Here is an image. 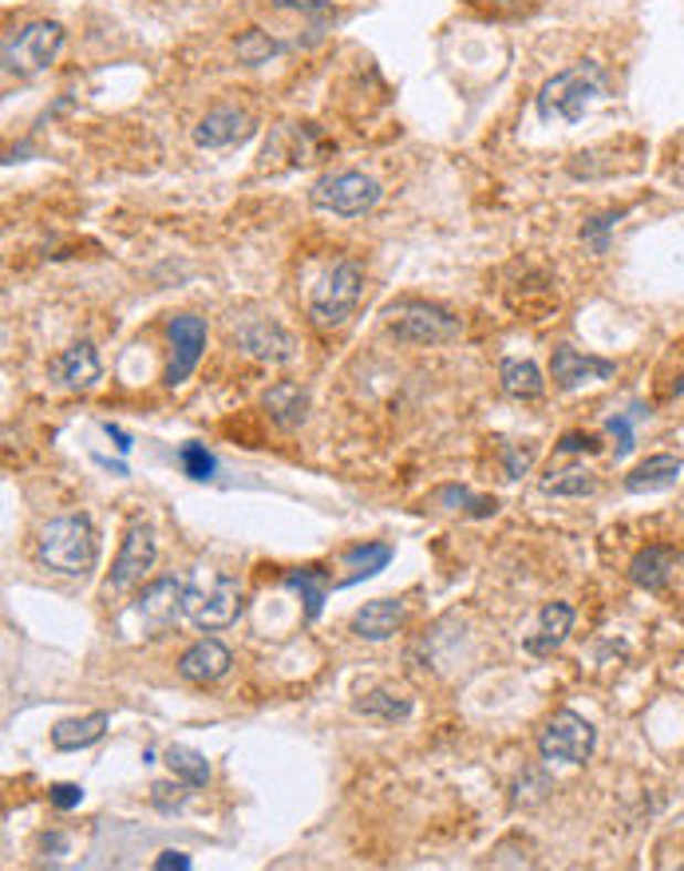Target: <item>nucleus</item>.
<instances>
[{
	"instance_id": "1",
	"label": "nucleus",
	"mask_w": 684,
	"mask_h": 871,
	"mask_svg": "<svg viewBox=\"0 0 684 871\" xmlns=\"http://www.w3.org/2000/svg\"><path fill=\"white\" fill-rule=\"evenodd\" d=\"M601 95H606V67L598 60H581L538 87V119L543 124H581L593 99H601Z\"/></svg>"
},
{
	"instance_id": "2",
	"label": "nucleus",
	"mask_w": 684,
	"mask_h": 871,
	"mask_svg": "<svg viewBox=\"0 0 684 871\" xmlns=\"http://www.w3.org/2000/svg\"><path fill=\"white\" fill-rule=\"evenodd\" d=\"M36 559L56 575H87L99 559V535L87 515H60L40 531Z\"/></svg>"
},
{
	"instance_id": "3",
	"label": "nucleus",
	"mask_w": 684,
	"mask_h": 871,
	"mask_svg": "<svg viewBox=\"0 0 684 871\" xmlns=\"http://www.w3.org/2000/svg\"><path fill=\"white\" fill-rule=\"evenodd\" d=\"M360 294H365V270L352 258H340L333 262L325 277L313 285L309 294V322L317 329H340V325L357 313Z\"/></svg>"
},
{
	"instance_id": "4",
	"label": "nucleus",
	"mask_w": 684,
	"mask_h": 871,
	"mask_svg": "<svg viewBox=\"0 0 684 871\" xmlns=\"http://www.w3.org/2000/svg\"><path fill=\"white\" fill-rule=\"evenodd\" d=\"M388 333L403 345H448L463 333V322L443 305L400 302L388 309Z\"/></svg>"
},
{
	"instance_id": "5",
	"label": "nucleus",
	"mask_w": 684,
	"mask_h": 871,
	"mask_svg": "<svg viewBox=\"0 0 684 871\" xmlns=\"http://www.w3.org/2000/svg\"><path fill=\"white\" fill-rule=\"evenodd\" d=\"M64 40L67 32L60 20H32V24H24V29L4 40V72L20 80L36 76V72H44L60 56Z\"/></svg>"
},
{
	"instance_id": "6",
	"label": "nucleus",
	"mask_w": 684,
	"mask_h": 871,
	"mask_svg": "<svg viewBox=\"0 0 684 871\" xmlns=\"http://www.w3.org/2000/svg\"><path fill=\"white\" fill-rule=\"evenodd\" d=\"M309 199H313V207L325 210V214L360 218L385 199V187L365 171H337V175H325V179L313 182Z\"/></svg>"
},
{
	"instance_id": "7",
	"label": "nucleus",
	"mask_w": 684,
	"mask_h": 871,
	"mask_svg": "<svg viewBox=\"0 0 684 871\" xmlns=\"http://www.w3.org/2000/svg\"><path fill=\"white\" fill-rule=\"evenodd\" d=\"M598 748V730L573 710H558L538 733V753L543 760H562V765H586Z\"/></svg>"
},
{
	"instance_id": "8",
	"label": "nucleus",
	"mask_w": 684,
	"mask_h": 871,
	"mask_svg": "<svg viewBox=\"0 0 684 871\" xmlns=\"http://www.w3.org/2000/svg\"><path fill=\"white\" fill-rule=\"evenodd\" d=\"M187 618L198 630H225L242 618V583L230 575H218L207 590H187Z\"/></svg>"
},
{
	"instance_id": "9",
	"label": "nucleus",
	"mask_w": 684,
	"mask_h": 871,
	"mask_svg": "<svg viewBox=\"0 0 684 871\" xmlns=\"http://www.w3.org/2000/svg\"><path fill=\"white\" fill-rule=\"evenodd\" d=\"M207 322L194 317V313H179V317H170L167 325V337H170V365L162 372L167 380V389H179L182 380H190V372L198 369V360L207 353Z\"/></svg>"
},
{
	"instance_id": "10",
	"label": "nucleus",
	"mask_w": 684,
	"mask_h": 871,
	"mask_svg": "<svg viewBox=\"0 0 684 871\" xmlns=\"http://www.w3.org/2000/svg\"><path fill=\"white\" fill-rule=\"evenodd\" d=\"M155 555H159V539H155V527L147 520H135L123 535V547L115 555L112 567V590H131L135 583H143L150 567H155Z\"/></svg>"
},
{
	"instance_id": "11",
	"label": "nucleus",
	"mask_w": 684,
	"mask_h": 871,
	"mask_svg": "<svg viewBox=\"0 0 684 871\" xmlns=\"http://www.w3.org/2000/svg\"><path fill=\"white\" fill-rule=\"evenodd\" d=\"M234 342L242 345V353H250L253 360L265 365H290L297 357V337L285 325H277L273 317H250L234 329Z\"/></svg>"
},
{
	"instance_id": "12",
	"label": "nucleus",
	"mask_w": 684,
	"mask_h": 871,
	"mask_svg": "<svg viewBox=\"0 0 684 871\" xmlns=\"http://www.w3.org/2000/svg\"><path fill=\"white\" fill-rule=\"evenodd\" d=\"M187 590H190V583H182V578H175V575L155 578V583H147L143 595L135 598V615L159 634V630H167V626H175L187 615Z\"/></svg>"
},
{
	"instance_id": "13",
	"label": "nucleus",
	"mask_w": 684,
	"mask_h": 871,
	"mask_svg": "<svg viewBox=\"0 0 684 871\" xmlns=\"http://www.w3.org/2000/svg\"><path fill=\"white\" fill-rule=\"evenodd\" d=\"M618 372V360L590 357V353H578L573 345H558L550 357V377L562 392H578L586 385H601Z\"/></svg>"
},
{
	"instance_id": "14",
	"label": "nucleus",
	"mask_w": 684,
	"mask_h": 871,
	"mask_svg": "<svg viewBox=\"0 0 684 871\" xmlns=\"http://www.w3.org/2000/svg\"><path fill=\"white\" fill-rule=\"evenodd\" d=\"M48 377L67 392H87L95 389V380L104 377V365H99V353H95L92 342H75L60 357H52Z\"/></svg>"
},
{
	"instance_id": "15",
	"label": "nucleus",
	"mask_w": 684,
	"mask_h": 871,
	"mask_svg": "<svg viewBox=\"0 0 684 871\" xmlns=\"http://www.w3.org/2000/svg\"><path fill=\"white\" fill-rule=\"evenodd\" d=\"M253 135V119L250 112H242V107H214V112H207L202 119H198L194 127V143L202 147V151H222V147H234V143L250 139Z\"/></svg>"
},
{
	"instance_id": "16",
	"label": "nucleus",
	"mask_w": 684,
	"mask_h": 871,
	"mask_svg": "<svg viewBox=\"0 0 684 871\" xmlns=\"http://www.w3.org/2000/svg\"><path fill=\"white\" fill-rule=\"evenodd\" d=\"M230 665H234V653L225 650L218 638H202V642L187 646L179 658V673L187 678V682L194 685H214L222 682L225 673H230Z\"/></svg>"
},
{
	"instance_id": "17",
	"label": "nucleus",
	"mask_w": 684,
	"mask_h": 871,
	"mask_svg": "<svg viewBox=\"0 0 684 871\" xmlns=\"http://www.w3.org/2000/svg\"><path fill=\"white\" fill-rule=\"evenodd\" d=\"M676 563H681V550L676 547L649 543V547H641L638 555H633V563H629V578H633V587L649 590V595H665Z\"/></svg>"
},
{
	"instance_id": "18",
	"label": "nucleus",
	"mask_w": 684,
	"mask_h": 871,
	"mask_svg": "<svg viewBox=\"0 0 684 871\" xmlns=\"http://www.w3.org/2000/svg\"><path fill=\"white\" fill-rule=\"evenodd\" d=\"M403 602L400 598H376V602H365V607L352 615V634L365 638V642H388L403 626Z\"/></svg>"
},
{
	"instance_id": "19",
	"label": "nucleus",
	"mask_w": 684,
	"mask_h": 871,
	"mask_svg": "<svg viewBox=\"0 0 684 871\" xmlns=\"http://www.w3.org/2000/svg\"><path fill=\"white\" fill-rule=\"evenodd\" d=\"M573 630V607L570 602H546L543 615H538V630L523 642L526 653H535V658H546L554 653L558 646L570 638Z\"/></svg>"
},
{
	"instance_id": "20",
	"label": "nucleus",
	"mask_w": 684,
	"mask_h": 871,
	"mask_svg": "<svg viewBox=\"0 0 684 871\" xmlns=\"http://www.w3.org/2000/svg\"><path fill=\"white\" fill-rule=\"evenodd\" d=\"M681 472H684L681 455L656 452V455H649V460H641V464L625 475V492H633V495L665 492V487H673V483L681 480Z\"/></svg>"
},
{
	"instance_id": "21",
	"label": "nucleus",
	"mask_w": 684,
	"mask_h": 871,
	"mask_svg": "<svg viewBox=\"0 0 684 871\" xmlns=\"http://www.w3.org/2000/svg\"><path fill=\"white\" fill-rule=\"evenodd\" d=\"M262 405L277 428H297V424H305V417H309V392L301 389L297 380H282V385H273V389L262 397Z\"/></svg>"
},
{
	"instance_id": "22",
	"label": "nucleus",
	"mask_w": 684,
	"mask_h": 871,
	"mask_svg": "<svg viewBox=\"0 0 684 871\" xmlns=\"http://www.w3.org/2000/svg\"><path fill=\"white\" fill-rule=\"evenodd\" d=\"M107 725H112V717H107L104 710L87 713V717H67L52 730V745H56L60 753H75V748L95 745V741L107 733Z\"/></svg>"
},
{
	"instance_id": "23",
	"label": "nucleus",
	"mask_w": 684,
	"mask_h": 871,
	"mask_svg": "<svg viewBox=\"0 0 684 871\" xmlns=\"http://www.w3.org/2000/svg\"><path fill=\"white\" fill-rule=\"evenodd\" d=\"M498 380H503V389L515 400H538L546 392L543 369L530 357H506L498 365Z\"/></svg>"
},
{
	"instance_id": "24",
	"label": "nucleus",
	"mask_w": 684,
	"mask_h": 871,
	"mask_svg": "<svg viewBox=\"0 0 684 871\" xmlns=\"http://www.w3.org/2000/svg\"><path fill=\"white\" fill-rule=\"evenodd\" d=\"M282 583L290 590H297L301 602H305V618H309V622H317L320 610H325V595H328V570L297 567V570H285Z\"/></svg>"
},
{
	"instance_id": "25",
	"label": "nucleus",
	"mask_w": 684,
	"mask_h": 871,
	"mask_svg": "<svg viewBox=\"0 0 684 871\" xmlns=\"http://www.w3.org/2000/svg\"><path fill=\"white\" fill-rule=\"evenodd\" d=\"M340 563H345V567H352V575L340 578L337 587H352V583H360V578L380 575V570L392 563V547H388V543H365V547H348L345 555H340Z\"/></svg>"
},
{
	"instance_id": "26",
	"label": "nucleus",
	"mask_w": 684,
	"mask_h": 871,
	"mask_svg": "<svg viewBox=\"0 0 684 871\" xmlns=\"http://www.w3.org/2000/svg\"><path fill=\"white\" fill-rule=\"evenodd\" d=\"M162 760H167V768L175 773V780H182V785H190V788H207V780H210V760L202 757L198 748H190V745H167Z\"/></svg>"
},
{
	"instance_id": "27",
	"label": "nucleus",
	"mask_w": 684,
	"mask_h": 871,
	"mask_svg": "<svg viewBox=\"0 0 684 871\" xmlns=\"http://www.w3.org/2000/svg\"><path fill=\"white\" fill-rule=\"evenodd\" d=\"M435 503H443L451 512L471 515V520H491L498 512L495 495H475L471 487H460V483H443L440 492H435Z\"/></svg>"
},
{
	"instance_id": "28",
	"label": "nucleus",
	"mask_w": 684,
	"mask_h": 871,
	"mask_svg": "<svg viewBox=\"0 0 684 871\" xmlns=\"http://www.w3.org/2000/svg\"><path fill=\"white\" fill-rule=\"evenodd\" d=\"M352 710L365 713V717H380V721H408L412 717V697H403L396 690H372V693H360L352 701Z\"/></svg>"
},
{
	"instance_id": "29",
	"label": "nucleus",
	"mask_w": 684,
	"mask_h": 871,
	"mask_svg": "<svg viewBox=\"0 0 684 871\" xmlns=\"http://www.w3.org/2000/svg\"><path fill=\"white\" fill-rule=\"evenodd\" d=\"M546 495H558V500H586V495L598 492V475L586 472V468H566V472H550L543 480Z\"/></svg>"
},
{
	"instance_id": "30",
	"label": "nucleus",
	"mask_w": 684,
	"mask_h": 871,
	"mask_svg": "<svg viewBox=\"0 0 684 871\" xmlns=\"http://www.w3.org/2000/svg\"><path fill=\"white\" fill-rule=\"evenodd\" d=\"M234 52H238V60H242V64L257 67V64H270L273 56H282L285 44H282V40H273L270 32L250 29V32H242V36H238Z\"/></svg>"
},
{
	"instance_id": "31",
	"label": "nucleus",
	"mask_w": 684,
	"mask_h": 871,
	"mask_svg": "<svg viewBox=\"0 0 684 871\" xmlns=\"http://www.w3.org/2000/svg\"><path fill=\"white\" fill-rule=\"evenodd\" d=\"M273 9L282 12H301V17L309 20L313 36H320V32L333 24V17H337V9H333V0H273Z\"/></svg>"
},
{
	"instance_id": "32",
	"label": "nucleus",
	"mask_w": 684,
	"mask_h": 871,
	"mask_svg": "<svg viewBox=\"0 0 684 871\" xmlns=\"http://www.w3.org/2000/svg\"><path fill=\"white\" fill-rule=\"evenodd\" d=\"M179 464H182V472H187L190 480H198V483L214 480V472H218L214 452H207V444H194V440L179 448Z\"/></svg>"
},
{
	"instance_id": "33",
	"label": "nucleus",
	"mask_w": 684,
	"mask_h": 871,
	"mask_svg": "<svg viewBox=\"0 0 684 871\" xmlns=\"http://www.w3.org/2000/svg\"><path fill=\"white\" fill-rule=\"evenodd\" d=\"M621 218H625V210H606V214L590 218V222L581 227V242H586L593 254H606V250H610V230L618 227Z\"/></svg>"
},
{
	"instance_id": "34",
	"label": "nucleus",
	"mask_w": 684,
	"mask_h": 871,
	"mask_svg": "<svg viewBox=\"0 0 684 871\" xmlns=\"http://www.w3.org/2000/svg\"><path fill=\"white\" fill-rule=\"evenodd\" d=\"M538 460V444L535 440H523V444H503V472L506 480H523Z\"/></svg>"
},
{
	"instance_id": "35",
	"label": "nucleus",
	"mask_w": 684,
	"mask_h": 871,
	"mask_svg": "<svg viewBox=\"0 0 684 871\" xmlns=\"http://www.w3.org/2000/svg\"><path fill=\"white\" fill-rule=\"evenodd\" d=\"M606 432L613 436V455H618V460H625V455L633 452V444H638V440H633V417H629V412H618V417L606 420Z\"/></svg>"
},
{
	"instance_id": "36",
	"label": "nucleus",
	"mask_w": 684,
	"mask_h": 871,
	"mask_svg": "<svg viewBox=\"0 0 684 871\" xmlns=\"http://www.w3.org/2000/svg\"><path fill=\"white\" fill-rule=\"evenodd\" d=\"M554 452H562V455H578V452H601V440L593 432H566L558 444H554Z\"/></svg>"
},
{
	"instance_id": "37",
	"label": "nucleus",
	"mask_w": 684,
	"mask_h": 871,
	"mask_svg": "<svg viewBox=\"0 0 684 871\" xmlns=\"http://www.w3.org/2000/svg\"><path fill=\"white\" fill-rule=\"evenodd\" d=\"M48 800H52L60 812H72V808L84 805V788L80 785H52L48 788Z\"/></svg>"
},
{
	"instance_id": "38",
	"label": "nucleus",
	"mask_w": 684,
	"mask_h": 871,
	"mask_svg": "<svg viewBox=\"0 0 684 871\" xmlns=\"http://www.w3.org/2000/svg\"><path fill=\"white\" fill-rule=\"evenodd\" d=\"M475 4H483L487 12H498V17H518V12H526L535 0H475Z\"/></svg>"
},
{
	"instance_id": "39",
	"label": "nucleus",
	"mask_w": 684,
	"mask_h": 871,
	"mask_svg": "<svg viewBox=\"0 0 684 871\" xmlns=\"http://www.w3.org/2000/svg\"><path fill=\"white\" fill-rule=\"evenodd\" d=\"M190 863H194V860H190L187 852H162L159 860H155V868H159V871H170V868L190 871Z\"/></svg>"
},
{
	"instance_id": "40",
	"label": "nucleus",
	"mask_w": 684,
	"mask_h": 871,
	"mask_svg": "<svg viewBox=\"0 0 684 871\" xmlns=\"http://www.w3.org/2000/svg\"><path fill=\"white\" fill-rule=\"evenodd\" d=\"M104 432H107V440H115V448H119L123 455H127V452H131V448H135V440H131V436L123 432L119 424H112V420H107V424H104Z\"/></svg>"
},
{
	"instance_id": "41",
	"label": "nucleus",
	"mask_w": 684,
	"mask_h": 871,
	"mask_svg": "<svg viewBox=\"0 0 684 871\" xmlns=\"http://www.w3.org/2000/svg\"><path fill=\"white\" fill-rule=\"evenodd\" d=\"M52 848V852H67V840L64 836H44V852Z\"/></svg>"
},
{
	"instance_id": "42",
	"label": "nucleus",
	"mask_w": 684,
	"mask_h": 871,
	"mask_svg": "<svg viewBox=\"0 0 684 871\" xmlns=\"http://www.w3.org/2000/svg\"><path fill=\"white\" fill-rule=\"evenodd\" d=\"M681 392H684V372H681V377H676V385H673V397H681Z\"/></svg>"
}]
</instances>
